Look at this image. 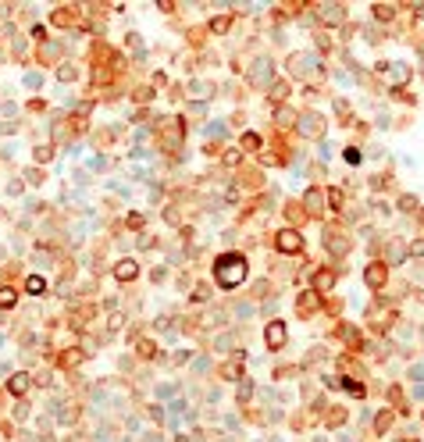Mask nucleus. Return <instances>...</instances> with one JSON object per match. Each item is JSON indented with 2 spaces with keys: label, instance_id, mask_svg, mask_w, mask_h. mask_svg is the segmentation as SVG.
Segmentation results:
<instances>
[{
  "label": "nucleus",
  "instance_id": "obj_1",
  "mask_svg": "<svg viewBox=\"0 0 424 442\" xmlns=\"http://www.w3.org/2000/svg\"><path fill=\"white\" fill-rule=\"evenodd\" d=\"M214 278L221 289H235L242 285V278H246V257L242 253H225L214 261Z\"/></svg>",
  "mask_w": 424,
  "mask_h": 442
},
{
  "label": "nucleus",
  "instance_id": "obj_2",
  "mask_svg": "<svg viewBox=\"0 0 424 442\" xmlns=\"http://www.w3.org/2000/svg\"><path fill=\"white\" fill-rule=\"evenodd\" d=\"M296 125H299V132H303V136H310V139H321V136H325V118H321V114H314V111H310V114H299V118H296Z\"/></svg>",
  "mask_w": 424,
  "mask_h": 442
},
{
  "label": "nucleus",
  "instance_id": "obj_3",
  "mask_svg": "<svg viewBox=\"0 0 424 442\" xmlns=\"http://www.w3.org/2000/svg\"><path fill=\"white\" fill-rule=\"evenodd\" d=\"M275 246L282 253H296V250H303V236L296 232V228H282V232L275 236Z\"/></svg>",
  "mask_w": 424,
  "mask_h": 442
},
{
  "label": "nucleus",
  "instance_id": "obj_4",
  "mask_svg": "<svg viewBox=\"0 0 424 442\" xmlns=\"http://www.w3.org/2000/svg\"><path fill=\"white\" fill-rule=\"evenodd\" d=\"M325 250L335 257H346L350 253V239H342V232H325Z\"/></svg>",
  "mask_w": 424,
  "mask_h": 442
},
{
  "label": "nucleus",
  "instance_id": "obj_5",
  "mask_svg": "<svg viewBox=\"0 0 424 442\" xmlns=\"http://www.w3.org/2000/svg\"><path fill=\"white\" fill-rule=\"evenodd\" d=\"M389 278V268L385 264H367V271H363V282H367V289H382Z\"/></svg>",
  "mask_w": 424,
  "mask_h": 442
},
{
  "label": "nucleus",
  "instance_id": "obj_6",
  "mask_svg": "<svg viewBox=\"0 0 424 442\" xmlns=\"http://www.w3.org/2000/svg\"><path fill=\"white\" fill-rule=\"evenodd\" d=\"M289 65H293L296 75H314V71H317V57H314V54H293Z\"/></svg>",
  "mask_w": 424,
  "mask_h": 442
},
{
  "label": "nucleus",
  "instance_id": "obj_7",
  "mask_svg": "<svg viewBox=\"0 0 424 442\" xmlns=\"http://www.w3.org/2000/svg\"><path fill=\"white\" fill-rule=\"evenodd\" d=\"M264 342H267L271 349H282V346H285V325H282V321H271V325L264 328Z\"/></svg>",
  "mask_w": 424,
  "mask_h": 442
},
{
  "label": "nucleus",
  "instance_id": "obj_8",
  "mask_svg": "<svg viewBox=\"0 0 424 442\" xmlns=\"http://www.w3.org/2000/svg\"><path fill=\"white\" fill-rule=\"evenodd\" d=\"M271 79H275V68H271L267 61H257L253 71H250V82H257V86H271Z\"/></svg>",
  "mask_w": 424,
  "mask_h": 442
},
{
  "label": "nucleus",
  "instance_id": "obj_9",
  "mask_svg": "<svg viewBox=\"0 0 424 442\" xmlns=\"http://www.w3.org/2000/svg\"><path fill=\"white\" fill-rule=\"evenodd\" d=\"M135 275H139V264H135L132 257H125V261L114 264V278H118V282H132Z\"/></svg>",
  "mask_w": 424,
  "mask_h": 442
},
{
  "label": "nucleus",
  "instance_id": "obj_10",
  "mask_svg": "<svg viewBox=\"0 0 424 442\" xmlns=\"http://www.w3.org/2000/svg\"><path fill=\"white\" fill-rule=\"evenodd\" d=\"M296 307H299V314H314L317 307H321V293H314V289H307V293H299Z\"/></svg>",
  "mask_w": 424,
  "mask_h": 442
},
{
  "label": "nucleus",
  "instance_id": "obj_11",
  "mask_svg": "<svg viewBox=\"0 0 424 442\" xmlns=\"http://www.w3.org/2000/svg\"><path fill=\"white\" fill-rule=\"evenodd\" d=\"M321 18L328 25H339V22H346V7L342 4H321Z\"/></svg>",
  "mask_w": 424,
  "mask_h": 442
},
{
  "label": "nucleus",
  "instance_id": "obj_12",
  "mask_svg": "<svg viewBox=\"0 0 424 442\" xmlns=\"http://www.w3.org/2000/svg\"><path fill=\"white\" fill-rule=\"evenodd\" d=\"M25 293L43 296V293H47V278H43V275H29V278H25Z\"/></svg>",
  "mask_w": 424,
  "mask_h": 442
},
{
  "label": "nucleus",
  "instance_id": "obj_13",
  "mask_svg": "<svg viewBox=\"0 0 424 442\" xmlns=\"http://www.w3.org/2000/svg\"><path fill=\"white\" fill-rule=\"evenodd\" d=\"M7 389H11L14 396H22V392L29 389V374H22V371H14V374L7 378Z\"/></svg>",
  "mask_w": 424,
  "mask_h": 442
},
{
  "label": "nucleus",
  "instance_id": "obj_14",
  "mask_svg": "<svg viewBox=\"0 0 424 442\" xmlns=\"http://www.w3.org/2000/svg\"><path fill=\"white\" fill-rule=\"evenodd\" d=\"M331 285H335V275H331V271H317L314 275V293H325Z\"/></svg>",
  "mask_w": 424,
  "mask_h": 442
},
{
  "label": "nucleus",
  "instance_id": "obj_15",
  "mask_svg": "<svg viewBox=\"0 0 424 442\" xmlns=\"http://www.w3.org/2000/svg\"><path fill=\"white\" fill-rule=\"evenodd\" d=\"M242 360H246V353H239L232 364H225V368H221V374L228 378V382H235V378H239V371H242Z\"/></svg>",
  "mask_w": 424,
  "mask_h": 442
},
{
  "label": "nucleus",
  "instance_id": "obj_16",
  "mask_svg": "<svg viewBox=\"0 0 424 442\" xmlns=\"http://www.w3.org/2000/svg\"><path fill=\"white\" fill-rule=\"evenodd\" d=\"M210 93H214V86H207V82H189V97H196V100H207Z\"/></svg>",
  "mask_w": 424,
  "mask_h": 442
},
{
  "label": "nucleus",
  "instance_id": "obj_17",
  "mask_svg": "<svg viewBox=\"0 0 424 442\" xmlns=\"http://www.w3.org/2000/svg\"><path fill=\"white\" fill-rule=\"evenodd\" d=\"M303 204H307V210H321V204H325V196L317 193V189H307V193H303Z\"/></svg>",
  "mask_w": 424,
  "mask_h": 442
},
{
  "label": "nucleus",
  "instance_id": "obj_18",
  "mask_svg": "<svg viewBox=\"0 0 424 442\" xmlns=\"http://www.w3.org/2000/svg\"><path fill=\"white\" fill-rule=\"evenodd\" d=\"M14 303H18V293H14V289H0V307L11 310Z\"/></svg>",
  "mask_w": 424,
  "mask_h": 442
},
{
  "label": "nucleus",
  "instance_id": "obj_19",
  "mask_svg": "<svg viewBox=\"0 0 424 442\" xmlns=\"http://www.w3.org/2000/svg\"><path fill=\"white\" fill-rule=\"evenodd\" d=\"M392 14H396V7H392V4H374V18H378V22H389Z\"/></svg>",
  "mask_w": 424,
  "mask_h": 442
},
{
  "label": "nucleus",
  "instance_id": "obj_20",
  "mask_svg": "<svg viewBox=\"0 0 424 442\" xmlns=\"http://www.w3.org/2000/svg\"><path fill=\"white\" fill-rule=\"evenodd\" d=\"M250 396H253V382H239V389H235V400H239V403H246Z\"/></svg>",
  "mask_w": 424,
  "mask_h": 442
},
{
  "label": "nucleus",
  "instance_id": "obj_21",
  "mask_svg": "<svg viewBox=\"0 0 424 442\" xmlns=\"http://www.w3.org/2000/svg\"><path fill=\"white\" fill-rule=\"evenodd\" d=\"M275 118H278V125H293V121H296V111H289V107H278V111H275Z\"/></svg>",
  "mask_w": 424,
  "mask_h": 442
},
{
  "label": "nucleus",
  "instance_id": "obj_22",
  "mask_svg": "<svg viewBox=\"0 0 424 442\" xmlns=\"http://www.w3.org/2000/svg\"><path fill=\"white\" fill-rule=\"evenodd\" d=\"M75 75H79V71H75V65H61V68H57V79H61V82H71Z\"/></svg>",
  "mask_w": 424,
  "mask_h": 442
},
{
  "label": "nucleus",
  "instance_id": "obj_23",
  "mask_svg": "<svg viewBox=\"0 0 424 442\" xmlns=\"http://www.w3.org/2000/svg\"><path fill=\"white\" fill-rule=\"evenodd\" d=\"M342 421H346V410L339 407V410H331V414H328V428H339Z\"/></svg>",
  "mask_w": 424,
  "mask_h": 442
},
{
  "label": "nucleus",
  "instance_id": "obj_24",
  "mask_svg": "<svg viewBox=\"0 0 424 442\" xmlns=\"http://www.w3.org/2000/svg\"><path fill=\"white\" fill-rule=\"evenodd\" d=\"M325 200L331 204V210H339V207H342V189H328V196H325Z\"/></svg>",
  "mask_w": 424,
  "mask_h": 442
},
{
  "label": "nucleus",
  "instance_id": "obj_25",
  "mask_svg": "<svg viewBox=\"0 0 424 442\" xmlns=\"http://www.w3.org/2000/svg\"><path fill=\"white\" fill-rule=\"evenodd\" d=\"M389 424H392V414H385V410H382V414L374 417V428H378V432H389Z\"/></svg>",
  "mask_w": 424,
  "mask_h": 442
},
{
  "label": "nucleus",
  "instance_id": "obj_26",
  "mask_svg": "<svg viewBox=\"0 0 424 442\" xmlns=\"http://www.w3.org/2000/svg\"><path fill=\"white\" fill-rule=\"evenodd\" d=\"M25 178H29V186H43V171H39V168H29Z\"/></svg>",
  "mask_w": 424,
  "mask_h": 442
},
{
  "label": "nucleus",
  "instance_id": "obj_27",
  "mask_svg": "<svg viewBox=\"0 0 424 442\" xmlns=\"http://www.w3.org/2000/svg\"><path fill=\"white\" fill-rule=\"evenodd\" d=\"M242 146H246V150H257V146H261V136H257V132H246V136H242Z\"/></svg>",
  "mask_w": 424,
  "mask_h": 442
},
{
  "label": "nucleus",
  "instance_id": "obj_28",
  "mask_svg": "<svg viewBox=\"0 0 424 442\" xmlns=\"http://www.w3.org/2000/svg\"><path fill=\"white\" fill-rule=\"evenodd\" d=\"M50 157H54V146H36V161L39 164H47Z\"/></svg>",
  "mask_w": 424,
  "mask_h": 442
},
{
  "label": "nucleus",
  "instance_id": "obj_29",
  "mask_svg": "<svg viewBox=\"0 0 424 442\" xmlns=\"http://www.w3.org/2000/svg\"><path fill=\"white\" fill-rule=\"evenodd\" d=\"M342 157L350 161V164H360V161H363V154H360L357 146H346V154H342Z\"/></svg>",
  "mask_w": 424,
  "mask_h": 442
},
{
  "label": "nucleus",
  "instance_id": "obj_30",
  "mask_svg": "<svg viewBox=\"0 0 424 442\" xmlns=\"http://www.w3.org/2000/svg\"><path fill=\"white\" fill-rule=\"evenodd\" d=\"M239 161H242L239 150H228V154H225V164H228V168H239Z\"/></svg>",
  "mask_w": 424,
  "mask_h": 442
},
{
  "label": "nucleus",
  "instance_id": "obj_31",
  "mask_svg": "<svg viewBox=\"0 0 424 442\" xmlns=\"http://www.w3.org/2000/svg\"><path fill=\"white\" fill-rule=\"evenodd\" d=\"M342 389H346V392H353V396H357V400H360V396H363V385H360V382H342Z\"/></svg>",
  "mask_w": 424,
  "mask_h": 442
},
{
  "label": "nucleus",
  "instance_id": "obj_32",
  "mask_svg": "<svg viewBox=\"0 0 424 442\" xmlns=\"http://www.w3.org/2000/svg\"><path fill=\"white\" fill-rule=\"evenodd\" d=\"M414 207H417V196H403V200H399V210H406V214H410Z\"/></svg>",
  "mask_w": 424,
  "mask_h": 442
},
{
  "label": "nucleus",
  "instance_id": "obj_33",
  "mask_svg": "<svg viewBox=\"0 0 424 442\" xmlns=\"http://www.w3.org/2000/svg\"><path fill=\"white\" fill-rule=\"evenodd\" d=\"M228 18H214V22H210V29H214V33H228Z\"/></svg>",
  "mask_w": 424,
  "mask_h": 442
},
{
  "label": "nucleus",
  "instance_id": "obj_34",
  "mask_svg": "<svg viewBox=\"0 0 424 442\" xmlns=\"http://www.w3.org/2000/svg\"><path fill=\"white\" fill-rule=\"evenodd\" d=\"M285 93H289V86H285V82H275V89H271V97H275V100H285Z\"/></svg>",
  "mask_w": 424,
  "mask_h": 442
},
{
  "label": "nucleus",
  "instance_id": "obj_35",
  "mask_svg": "<svg viewBox=\"0 0 424 442\" xmlns=\"http://www.w3.org/2000/svg\"><path fill=\"white\" fill-rule=\"evenodd\" d=\"M25 86H33V89L43 86V75H39V71H29V75H25Z\"/></svg>",
  "mask_w": 424,
  "mask_h": 442
},
{
  "label": "nucleus",
  "instance_id": "obj_36",
  "mask_svg": "<svg viewBox=\"0 0 424 442\" xmlns=\"http://www.w3.org/2000/svg\"><path fill=\"white\" fill-rule=\"evenodd\" d=\"M54 22L57 25H71V14L68 11H54Z\"/></svg>",
  "mask_w": 424,
  "mask_h": 442
},
{
  "label": "nucleus",
  "instance_id": "obj_37",
  "mask_svg": "<svg viewBox=\"0 0 424 442\" xmlns=\"http://www.w3.org/2000/svg\"><path fill=\"white\" fill-rule=\"evenodd\" d=\"M406 75H410V68H403V65H396V68H392V79H396V82H403Z\"/></svg>",
  "mask_w": 424,
  "mask_h": 442
},
{
  "label": "nucleus",
  "instance_id": "obj_38",
  "mask_svg": "<svg viewBox=\"0 0 424 442\" xmlns=\"http://www.w3.org/2000/svg\"><path fill=\"white\" fill-rule=\"evenodd\" d=\"M193 300H210V285H196V293H193Z\"/></svg>",
  "mask_w": 424,
  "mask_h": 442
},
{
  "label": "nucleus",
  "instance_id": "obj_39",
  "mask_svg": "<svg viewBox=\"0 0 424 442\" xmlns=\"http://www.w3.org/2000/svg\"><path fill=\"white\" fill-rule=\"evenodd\" d=\"M207 136H214V139H221V136H225V125H221V121H218V125H207Z\"/></svg>",
  "mask_w": 424,
  "mask_h": 442
},
{
  "label": "nucleus",
  "instance_id": "obj_40",
  "mask_svg": "<svg viewBox=\"0 0 424 442\" xmlns=\"http://www.w3.org/2000/svg\"><path fill=\"white\" fill-rule=\"evenodd\" d=\"M139 353H143V357H154L157 349H154V342H146V339H143V342H139Z\"/></svg>",
  "mask_w": 424,
  "mask_h": 442
},
{
  "label": "nucleus",
  "instance_id": "obj_41",
  "mask_svg": "<svg viewBox=\"0 0 424 442\" xmlns=\"http://www.w3.org/2000/svg\"><path fill=\"white\" fill-rule=\"evenodd\" d=\"M410 378H417V382H424V364H414V368H410Z\"/></svg>",
  "mask_w": 424,
  "mask_h": 442
},
{
  "label": "nucleus",
  "instance_id": "obj_42",
  "mask_svg": "<svg viewBox=\"0 0 424 442\" xmlns=\"http://www.w3.org/2000/svg\"><path fill=\"white\" fill-rule=\"evenodd\" d=\"M335 111L346 118V114H350V103H346V100H335Z\"/></svg>",
  "mask_w": 424,
  "mask_h": 442
},
{
  "label": "nucleus",
  "instance_id": "obj_43",
  "mask_svg": "<svg viewBox=\"0 0 424 442\" xmlns=\"http://www.w3.org/2000/svg\"><path fill=\"white\" fill-rule=\"evenodd\" d=\"M164 221H171V225H178V210H171V207H168V210H164Z\"/></svg>",
  "mask_w": 424,
  "mask_h": 442
},
{
  "label": "nucleus",
  "instance_id": "obj_44",
  "mask_svg": "<svg viewBox=\"0 0 424 442\" xmlns=\"http://www.w3.org/2000/svg\"><path fill=\"white\" fill-rule=\"evenodd\" d=\"M410 253H417V257H424V242H414V246H410Z\"/></svg>",
  "mask_w": 424,
  "mask_h": 442
}]
</instances>
